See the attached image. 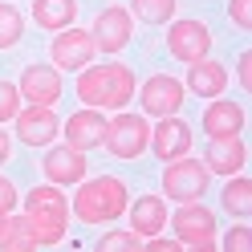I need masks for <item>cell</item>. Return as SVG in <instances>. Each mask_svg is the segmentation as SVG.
<instances>
[{
    "instance_id": "6da1fadb",
    "label": "cell",
    "mask_w": 252,
    "mask_h": 252,
    "mask_svg": "<svg viewBox=\"0 0 252 252\" xmlns=\"http://www.w3.org/2000/svg\"><path fill=\"white\" fill-rule=\"evenodd\" d=\"M138 90V77L122 61H106V65H86L77 69V98L94 110H122L130 106Z\"/></svg>"
},
{
    "instance_id": "7a4b0ae2",
    "label": "cell",
    "mask_w": 252,
    "mask_h": 252,
    "mask_svg": "<svg viewBox=\"0 0 252 252\" xmlns=\"http://www.w3.org/2000/svg\"><path fill=\"white\" fill-rule=\"evenodd\" d=\"M21 208H25V220H29V228H33V236H37V248H53V244L65 240L73 212H69V199L57 191V183L33 187Z\"/></svg>"
},
{
    "instance_id": "3957f363",
    "label": "cell",
    "mask_w": 252,
    "mask_h": 252,
    "mask_svg": "<svg viewBox=\"0 0 252 252\" xmlns=\"http://www.w3.org/2000/svg\"><path fill=\"white\" fill-rule=\"evenodd\" d=\"M130 203V191L118 175H98V179H86L77 187V195L69 203V212L82 220V224H106V220H118Z\"/></svg>"
},
{
    "instance_id": "277c9868",
    "label": "cell",
    "mask_w": 252,
    "mask_h": 252,
    "mask_svg": "<svg viewBox=\"0 0 252 252\" xmlns=\"http://www.w3.org/2000/svg\"><path fill=\"white\" fill-rule=\"evenodd\" d=\"M102 147L114 159H138L143 151H151V122L143 114H130V110H114V118L106 122Z\"/></svg>"
},
{
    "instance_id": "5b68a950",
    "label": "cell",
    "mask_w": 252,
    "mask_h": 252,
    "mask_svg": "<svg viewBox=\"0 0 252 252\" xmlns=\"http://www.w3.org/2000/svg\"><path fill=\"white\" fill-rule=\"evenodd\" d=\"M171 220V216H167ZM175 236H179V244L183 248H195V252H212L220 240V228H216V216H212V208H203V203H195V199H187L183 208L175 212Z\"/></svg>"
},
{
    "instance_id": "8992f818",
    "label": "cell",
    "mask_w": 252,
    "mask_h": 252,
    "mask_svg": "<svg viewBox=\"0 0 252 252\" xmlns=\"http://www.w3.org/2000/svg\"><path fill=\"white\" fill-rule=\"evenodd\" d=\"M208 179H212V171L203 167L199 159H187V155H179V159H171L167 171H163V195L175 199V203L203 199V191H208Z\"/></svg>"
},
{
    "instance_id": "52a82bcc",
    "label": "cell",
    "mask_w": 252,
    "mask_h": 252,
    "mask_svg": "<svg viewBox=\"0 0 252 252\" xmlns=\"http://www.w3.org/2000/svg\"><path fill=\"white\" fill-rule=\"evenodd\" d=\"M94 53H98V41H94L86 29H77V25H69V29H61L57 33V41H49V57H53V69H86L90 61H94Z\"/></svg>"
},
{
    "instance_id": "ba28073f",
    "label": "cell",
    "mask_w": 252,
    "mask_h": 252,
    "mask_svg": "<svg viewBox=\"0 0 252 252\" xmlns=\"http://www.w3.org/2000/svg\"><path fill=\"white\" fill-rule=\"evenodd\" d=\"M130 33H134V17H130V8H122V4H106L98 17H94V29H90V37L98 41L102 53H122L126 45H130Z\"/></svg>"
},
{
    "instance_id": "9c48e42d",
    "label": "cell",
    "mask_w": 252,
    "mask_h": 252,
    "mask_svg": "<svg viewBox=\"0 0 252 252\" xmlns=\"http://www.w3.org/2000/svg\"><path fill=\"white\" fill-rule=\"evenodd\" d=\"M167 49L175 61H199V57H208L212 49V33H208V25L203 21H191V17H183V21H167Z\"/></svg>"
},
{
    "instance_id": "30bf717a",
    "label": "cell",
    "mask_w": 252,
    "mask_h": 252,
    "mask_svg": "<svg viewBox=\"0 0 252 252\" xmlns=\"http://www.w3.org/2000/svg\"><path fill=\"white\" fill-rule=\"evenodd\" d=\"M187 98V86L179 82V77L171 73H155L143 82V94H138V102H143V110L151 118H167V114H179V106Z\"/></svg>"
},
{
    "instance_id": "8fae6325",
    "label": "cell",
    "mask_w": 252,
    "mask_h": 252,
    "mask_svg": "<svg viewBox=\"0 0 252 252\" xmlns=\"http://www.w3.org/2000/svg\"><path fill=\"white\" fill-rule=\"evenodd\" d=\"M61 130V122H57V110L53 106H33L29 102L25 110H17V138L29 147H49L53 138Z\"/></svg>"
},
{
    "instance_id": "7c38bea8",
    "label": "cell",
    "mask_w": 252,
    "mask_h": 252,
    "mask_svg": "<svg viewBox=\"0 0 252 252\" xmlns=\"http://www.w3.org/2000/svg\"><path fill=\"white\" fill-rule=\"evenodd\" d=\"M41 171H45V179H49V183L69 187V183H82V179H86L90 163H86V151H77V147L65 143V147H53L49 155H45Z\"/></svg>"
},
{
    "instance_id": "4fadbf2b",
    "label": "cell",
    "mask_w": 252,
    "mask_h": 252,
    "mask_svg": "<svg viewBox=\"0 0 252 252\" xmlns=\"http://www.w3.org/2000/svg\"><path fill=\"white\" fill-rule=\"evenodd\" d=\"M151 151L159 155L163 163H171V159H179V155H187V151H191V126H187L179 114L159 118V126L151 130Z\"/></svg>"
},
{
    "instance_id": "5bb4252c",
    "label": "cell",
    "mask_w": 252,
    "mask_h": 252,
    "mask_svg": "<svg viewBox=\"0 0 252 252\" xmlns=\"http://www.w3.org/2000/svg\"><path fill=\"white\" fill-rule=\"evenodd\" d=\"M21 98L33 102V106H57L61 98V73L53 65H29L21 73Z\"/></svg>"
},
{
    "instance_id": "9a60e30c",
    "label": "cell",
    "mask_w": 252,
    "mask_h": 252,
    "mask_svg": "<svg viewBox=\"0 0 252 252\" xmlns=\"http://www.w3.org/2000/svg\"><path fill=\"white\" fill-rule=\"evenodd\" d=\"M102 138H106V114L102 110H77V114L65 122V143L77 147V151H94V147H102Z\"/></svg>"
},
{
    "instance_id": "2e32d148",
    "label": "cell",
    "mask_w": 252,
    "mask_h": 252,
    "mask_svg": "<svg viewBox=\"0 0 252 252\" xmlns=\"http://www.w3.org/2000/svg\"><path fill=\"white\" fill-rule=\"evenodd\" d=\"M240 130H244V106L240 102L216 98L208 110H203V134H208V138H232Z\"/></svg>"
},
{
    "instance_id": "e0dca14e",
    "label": "cell",
    "mask_w": 252,
    "mask_h": 252,
    "mask_svg": "<svg viewBox=\"0 0 252 252\" xmlns=\"http://www.w3.org/2000/svg\"><path fill=\"white\" fill-rule=\"evenodd\" d=\"M244 163H248V147L240 134L208 143V171H216V175H236V171H244Z\"/></svg>"
},
{
    "instance_id": "ac0fdd59",
    "label": "cell",
    "mask_w": 252,
    "mask_h": 252,
    "mask_svg": "<svg viewBox=\"0 0 252 252\" xmlns=\"http://www.w3.org/2000/svg\"><path fill=\"white\" fill-rule=\"evenodd\" d=\"M126 212H130V232L138 236H159L171 216L159 195H138V203H126Z\"/></svg>"
},
{
    "instance_id": "d6986e66",
    "label": "cell",
    "mask_w": 252,
    "mask_h": 252,
    "mask_svg": "<svg viewBox=\"0 0 252 252\" xmlns=\"http://www.w3.org/2000/svg\"><path fill=\"white\" fill-rule=\"evenodd\" d=\"M187 90L199 94V98H220L228 90V69L212 57H199L191 61V73H187Z\"/></svg>"
},
{
    "instance_id": "ffe728a7",
    "label": "cell",
    "mask_w": 252,
    "mask_h": 252,
    "mask_svg": "<svg viewBox=\"0 0 252 252\" xmlns=\"http://www.w3.org/2000/svg\"><path fill=\"white\" fill-rule=\"evenodd\" d=\"M33 21L37 29H49V33H61L77 21V0H33Z\"/></svg>"
},
{
    "instance_id": "44dd1931",
    "label": "cell",
    "mask_w": 252,
    "mask_h": 252,
    "mask_svg": "<svg viewBox=\"0 0 252 252\" xmlns=\"http://www.w3.org/2000/svg\"><path fill=\"white\" fill-rule=\"evenodd\" d=\"M224 208L232 212V216H248L252 212V179L248 175H240V171H236V175H228V183H224Z\"/></svg>"
},
{
    "instance_id": "7402d4cb",
    "label": "cell",
    "mask_w": 252,
    "mask_h": 252,
    "mask_svg": "<svg viewBox=\"0 0 252 252\" xmlns=\"http://www.w3.org/2000/svg\"><path fill=\"white\" fill-rule=\"evenodd\" d=\"M37 248V236L29 228L25 216H8L4 232H0V252H33Z\"/></svg>"
},
{
    "instance_id": "603a6c76",
    "label": "cell",
    "mask_w": 252,
    "mask_h": 252,
    "mask_svg": "<svg viewBox=\"0 0 252 252\" xmlns=\"http://www.w3.org/2000/svg\"><path fill=\"white\" fill-rule=\"evenodd\" d=\"M130 17L143 25H167L175 17V0H130Z\"/></svg>"
},
{
    "instance_id": "cb8c5ba5",
    "label": "cell",
    "mask_w": 252,
    "mask_h": 252,
    "mask_svg": "<svg viewBox=\"0 0 252 252\" xmlns=\"http://www.w3.org/2000/svg\"><path fill=\"white\" fill-rule=\"evenodd\" d=\"M21 37H25V17L17 8L0 4V49H17Z\"/></svg>"
},
{
    "instance_id": "d4e9b609",
    "label": "cell",
    "mask_w": 252,
    "mask_h": 252,
    "mask_svg": "<svg viewBox=\"0 0 252 252\" xmlns=\"http://www.w3.org/2000/svg\"><path fill=\"white\" fill-rule=\"evenodd\" d=\"M102 252H138L143 248V236L138 232H106L102 240H98Z\"/></svg>"
},
{
    "instance_id": "484cf974",
    "label": "cell",
    "mask_w": 252,
    "mask_h": 252,
    "mask_svg": "<svg viewBox=\"0 0 252 252\" xmlns=\"http://www.w3.org/2000/svg\"><path fill=\"white\" fill-rule=\"evenodd\" d=\"M17 110H21V90L12 82H0V122L17 118Z\"/></svg>"
},
{
    "instance_id": "4316f807",
    "label": "cell",
    "mask_w": 252,
    "mask_h": 252,
    "mask_svg": "<svg viewBox=\"0 0 252 252\" xmlns=\"http://www.w3.org/2000/svg\"><path fill=\"white\" fill-rule=\"evenodd\" d=\"M228 17H232V25L236 29H252V0H228Z\"/></svg>"
},
{
    "instance_id": "83f0119b",
    "label": "cell",
    "mask_w": 252,
    "mask_h": 252,
    "mask_svg": "<svg viewBox=\"0 0 252 252\" xmlns=\"http://www.w3.org/2000/svg\"><path fill=\"white\" fill-rule=\"evenodd\" d=\"M224 248H228V252H248V248H252V232H248V224L224 232Z\"/></svg>"
},
{
    "instance_id": "f1b7e54d",
    "label": "cell",
    "mask_w": 252,
    "mask_h": 252,
    "mask_svg": "<svg viewBox=\"0 0 252 252\" xmlns=\"http://www.w3.org/2000/svg\"><path fill=\"white\" fill-rule=\"evenodd\" d=\"M17 203H21V195H17V187H12V179L0 175V208H4V212H17Z\"/></svg>"
},
{
    "instance_id": "f546056e",
    "label": "cell",
    "mask_w": 252,
    "mask_h": 252,
    "mask_svg": "<svg viewBox=\"0 0 252 252\" xmlns=\"http://www.w3.org/2000/svg\"><path fill=\"white\" fill-rule=\"evenodd\" d=\"M236 77H240L244 90H252V53H240V61H236Z\"/></svg>"
},
{
    "instance_id": "4dcf8cb0",
    "label": "cell",
    "mask_w": 252,
    "mask_h": 252,
    "mask_svg": "<svg viewBox=\"0 0 252 252\" xmlns=\"http://www.w3.org/2000/svg\"><path fill=\"white\" fill-rule=\"evenodd\" d=\"M143 248H147V252H183L179 240H163V236H155V240H143Z\"/></svg>"
},
{
    "instance_id": "1f68e13d",
    "label": "cell",
    "mask_w": 252,
    "mask_h": 252,
    "mask_svg": "<svg viewBox=\"0 0 252 252\" xmlns=\"http://www.w3.org/2000/svg\"><path fill=\"white\" fill-rule=\"evenodd\" d=\"M8 155H12V138H8L4 130H0V167L8 163Z\"/></svg>"
},
{
    "instance_id": "d6a6232c",
    "label": "cell",
    "mask_w": 252,
    "mask_h": 252,
    "mask_svg": "<svg viewBox=\"0 0 252 252\" xmlns=\"http://www.w3.org/2000/svg\"><path fill=\"white\" fill-rule=\"evenodd\" d=\"M8 216H12V212H4V208H0V232H4V224H8Z\"/></svg>"
}]
</instances>
